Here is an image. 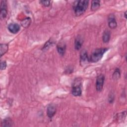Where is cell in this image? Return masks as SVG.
Listing matches in <instances>:
<instances>
[{
  "label": "cell",
  "mask_w": 127,
  "mask_h": 127,
  "mask_svg": "<svg viewBox=\"0 0 127 127\" xmlns=\"http://www.w3.org/2000/svg\"><path fill=\"white\" fill-rule=\"evenodd\" d=\"M89 1L86 0H75L72 4V8L75 15L79 16L84 13L88 6Z\"/></svg>",
  "instance_id": "6da1fadb"
},
{
  "label": "cell",
  "mask_w": 127,
  "mask_h": 127,
  "mask_svg": "<svg viewBox=\"0 0 127 127\" xmlns=\"http://www.w3.org/2000/svg\"><path fill=\"white\" fill-rule=\"evenodd\" d=\"M108 48H100L96 49L91 55L89 58V62L96 63L100 61L103 57L104 54L108 51Z\"/></svg>",
  "instance_id": "7a4b0ae2"
},
{
  "label": "cell",
  "mask_w": 127,
  "mask_h": 127,
  "mask_svg": "<svg viewBox=\"0 0 127 127\" xmlns=\"http://www.w3.org/2000/svg\"><path fill=\"white\" fill-rule=\"evenodd\" d=\"M71 93L74 96H80L81 95V81L79 78L75 79L72 86Z\"/></svg>",
  "instance_id": "3957f363"
},
{
  "label": "cell",
  "mask_w": 127,
  "mask_h": 127,
  "mask_svg": "<svg viewBox=\"0 0 127 127\" xmlns=\"http://www.w3.org/2000/svg\"><path fill=\"white\" fill-rule=\"evenodd\" d=\"M105 81V76L103 74L98 75L96 78V88L97 91L100 92L102 91L104 83Z\"/></svg>",
  "instance_id": "277c9868"
},
{
  "label": "cell",
  "mask_w": 127,
  "mask_h": 127,
  "mask_svg": "<svg viewBox=\"0 0 127 127\" xmlns=\"http://www.w3.org/2000/svg\"><path fill=\"white\" fill-rule=\"evenodd\" d=\"M0 8V18L1 19H3L6 17L7 14V4L6 0H2L1 1Z\"/></svg>",
  "instance_id": "5b68a950"
},
{
  "label": "cell",
  "mask_w": 127,
  "mask_h": 127,
  "mask_svg": "<svg viewBox=\"0 0 127 127\" xmlns=\"http://www.w3.org/2000/svg\"><path fill=\"white\" fill-rule=\"evenodd\" d=\"M88 62H89V58H88L87 51L85 50H83L80 54V64L81 65L84 66Z\"/></svg>",
  "instance_id": "8992f818"
},
{
  "label": "cell",
  "mask_w": 127,
  "mask_h": 127,
  "mask_svg": "<svg viewBox=\"0 0 127 127\" xmlns=\"http://www.w3.org/2000/svg\"><path fill=\"white\" fill-rule=\"evenodd\" d=\"M56 113V107L54 104H50L47 109V114L49 118H52Z\"/></svg>",
  "instance_id": "52a82bcc"
},
{
  "label": "cell",
  "mask_w": 127,
  "mask_h": 127,
  "mask_svg": "<svg viewBox=\"0 0 127 127\" xmlns=\"http://www.w3.org/2000/svg\"><path fill=\"white\" fill-rule=\"evenodd\" d=\"M108 25L111 29H115L117 26V23L114 15L111 14L108 17Z\"/></svg>",
  "instance_id": "ba28073f"
},
{
  "label": "cell",
  "mask_w": 127,
  "mask_h": 127,
  "mask_svg": "<svg viewBox=\"0 0 127 127\" xmlns=\"http://www.w3.org/2000/svg\"><path fill=\"white\" fill-rule=\"evenodd\" d=\"M57 49L59 55L61 56H63L65 52L66 45L64 42H60L57 45Z\"/></svg>",
  "instance_id": "9c48e42d"
},
{
  "label": "cell",
  "mask_w": 127,
  "mask_h": 127,
  "mask_svg": "<svg viewBox=\"0 0 127 127\" xmlns=\"http://www.w3.org/2000/svg\"><path fill=\"white\" fill-rule=\"evenodd\" d=\"M8 29L11 33L16 34L20 30V26L17 23H10L8 26Z\"/></svg>",
  "instance_id": "30bf717a"
},
{
  "label": "cell",
  "mask_w": 127,
  "mask_h": 127,
  "mask_svg": "<svg viewBox=\"0 0 127 127\" xmlns=\"http://www.w3.org/2000/svg\"><path fill=\"white\" fill-rule=\"evenodd\" d=\"M83 43V40L80 36H77L74 41V48L76 50H79Z\"/></svg>",
  "instance_id": "8fae6325"
},
{
  "label": "cell",
  "mask_w": 127,
  "mask_h": 127,
  "mask_svg": "<svg viewBox=\"0 0 127 127\" xmlns=\"http://www.w3.org/2000/svg\"><path fill=\"white\" fill-rule=\"evenodd\" d=\"M110 37H111V33L110 31L108 30H105L103 33V36H102L103 42L105 43H108L110 41Z\"/></svg>",
  "instance_id": "7c38bea8"
},
{
  "label": "cell",
  "mask_w": 127,
  "mask_h": 127,
  "mask_svg": "<svg viewBox=\"0 0 127 127\" xmlns=\"http://www.w3.org/2000/svg\"><path fill=\"white\" fill-rule=\"evenodd\" d=\"M100 6V1L99 0H92L91 1V10L93 11L97 10Z\"/></svg>",
  "instance_id": "4fadbf2b"
},
{
  "label": "cell",
  "mask_w": 127,
  "mask_h": 127,
  "mask_svg": "<svg viewBox=\"0 0 127 127\" xmlns=\"http://www.w3.org/2000/svg\"><path fill=\"white\" fill-rule=\"evenodd\" d=\"M8 45L7 44H0V57L4 55L8 51Z\"/></svg>",
  "instance_id": "5bb4252c"
},
{
  "label": "cell",
  "mask_w": 127,
  "mask_h": 127,
  "mask_svg": "<svg viewBox=\"0 0 127 127\" xmlns=\"http://www.w3.org/2000/svg\"><path fill=\"white\" fill-rule=\"evenodd\" d=\"M13 125V122L9 118H7L1 122V127H11Z\"/></svg>",
  "instance_id": "9a60e30c"
},
{
  "label": "cell",
  "mask_w": 127,
  "mask_h": 127,
  "mask_svg": "<svg viewBox=\"0 0 127 127\" xmlns=\"http://www.w3.org/2000/svg\"><path fill=\"white\" fill-rule=\"evenodd\" d=\"M31 22V18L28 17L24 18L23 20L21 21V24L24 28H28L30 25Z\"/></svg>",
  "instance_id": "2e32d148"
},
{
  "label": "cell",
  "mask_w": 127,
  "mask_h": 127,
  "mask_svg": "<svg viewBox=\"0 0 127 127\" xmlns=\"http://www.w3.org/2000/svg\"><path fill=\"white\" fill-rule=\"evenodd\" d=\"M121 76V72H120V70L119 68H116L113 74V78L114 80H118L120 78Z\"/></svg>",
  "instance_id": "e0dca14e"
},
{
  "label": "cell",
  "mask_w": 127,
  "mask_h": 127,
  "mask_svg": "<svg viewBox=\"0 0 127 127\" xmlns=\"http://www.w3.org/2000/svg\"><path fill=\"white\" fill-rule=\"evenodd\" d=\"M39 2L45 6H49L50 4V0H40Z\"/></svg>",
  "instance_id": "ac0fdd59"
},
{
  "label": "cell",
  "mask_w": 127,
  "mask_h": 127,
  "mask_svg": "<svg viewBox=\"0 0 127 127\" xmlns=\"http://www.w3.org/2000/svg\"><path fill=\"white\" fill-rule=\"evenodd\" d=\"M6 65H7L6 62L5 61L1 62V63H0V69L1 70L5 69L6 67Z\"/></svg>",
  "instance_id": "d6986e66"
},
{
  "label": "cell",
  "mask_w": 127,
  "mask_h": 127,
  "mask_svg": "<svg viewBox=\"0 0 127 127\" xmlns=\"http://www.w3.org/2000/svg\"><path fill=\"white\" fill-rule=\"evenodd\" d=\"M51 44H52V42H50V41H48L47 42V43H45L44 46L43 48V50H45V49H47L48 48H49L50 46V45H51Z\"/></svg>",
  "instance_id": "ffe728a7"
},
{
  "label": "cell",
  "mask_w": 127,
  "mask_h": 127,
  "mask_svg": "<svg viewBox=\"0 0 127 127\" xmlns=\"http://www.w3.org/2000/svg\"><path fill=\"white\" fill-rule=\"evenodd\" d=\"M114 95L112 93H111V94L109 95V98H108V100L110 103H112L114 101Z\"/></svg>",
  "instance_id": "44dd1931"
},
{
  "label": "cell",
  "mask_w": 127,
  "mask_h": 127,
  "mask_svg": "<svg viewBox=\"0 0 127 127\" xmlns=\"http://www.w3.org/2000/svg\"><path fill=\"white\" fill-rule=\"evenodd\" d=\"M124 16H125V17L127 19V11H126L125 12V13H124Z\"/></svg>",
  "instance_id": "7402d4cb"
}]
</instances>
